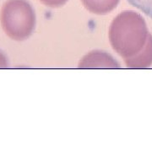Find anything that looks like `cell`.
I'll use <instances>...</instances> for the list:
<instances>
[{"instance_id":"5","label":"cell","mask_w":152,"mask_h":152,"mask_svg":"<svg viewBox=\"0 0 152 152\" xmlns=\"http://www.w3.org/2000/svg\"><path fill=\"white\" fill-rule=\"evenodd\" d=\"M87 10L95 15L109 14L119 4L120 0H80Z\"/></svg>"},{"instance_id":"7","label":"cell","mask_w":152,"mask_h":152,"mask_svg":"<svg viewBox=\"0 0 152 152\" xmlns=\"http://www.w3.org/2000/svg\"><path fill=\"white\" fill-rule=\"evenodd\" d=\"M42 4L49 8H59L65 4L68 0H39Z\"/></svg>"},{"instance_id":"2","label":"cell","mask_w":152,"mask_h":152,"mask_svg":"<svg viewBox=\"0 0 152 152\" xmlns=\"http://www.w3.org/2000/svg\"><path fill=\"white\" fill-rule=\"evenodd\" d=\"M0 20L8 37L24 41L35 30L36 14L27 0H8L2 7Z\"/></svg>"},{"instance_id":"3","label":"cell","mask_w":152,"mask_h":152,"mask_svg":"<svg viewBox=\"0 0 152 152\" xmlns=\"http://www.w3.org/2000/svg\"><path fill=\"white\" fill-rule=\"evenodd\" d=\"M80 69H118L119 64L103 51H93L86 55L79 63Z\"/></svg>"},{"instance_id":"6","label":"cell","mask_w":152,"mask_h":152,"mask_svg":"<svg viewBox=\"0 0 152 152\" xmlns=\"http://www.w3.org/2000/svg\"><path fill=\"white\" fill-rule=\"evenodd\" d=\"M131 5L152 19V0H127Z\"/></svg>"},{"instance_id":"4","label":"cell","mask_w":152,"mask_h":152,"mask_svg":"<svg viewBox=\"0 0 152 152\" xmlns=\"http://www.w3.org/2000/svg\"><path fill=\"white\" fill-rule=\"evenodd\" d=\"M125 64L130 69H145L152 64V35L149 34L144 48L132 58L124 59Z\"/></svg>"},{"instance_id":"1","label":"cell","mask_w":152,"mask_h":152,"mask_svg":"<svg viewBox=\"0 0 152 152\" xmlns=\"http://www.w3.org/2000/svg\"><path fill=\"white\" fill-rule=\"evenodd\" d=\"M145 20L135 11L125 10L110 25L108 38L114 51L124 59L132 58L144 48L149 36Z\"/></svg>"}]
</instances>
